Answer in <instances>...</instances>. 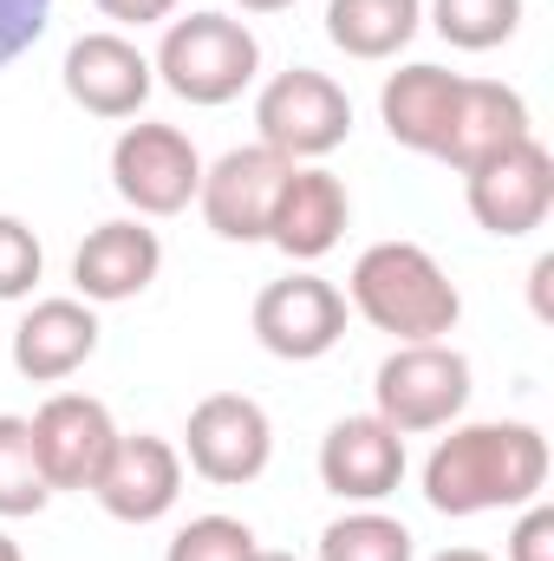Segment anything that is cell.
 <instances>
[{"label":"cell","mask_w":554,"mask_h":561,"mask_svg":"<svg viewBox=\"0 0 554 561\" xmlns=\"http://www.w3.org/2000/svg\"><path fill=\"white\" fill-rule=\"evenodd\" d=\"M39 268H46L39 236L20 216H0V300H26L39 287Z\"/></svg>","instance_id":"cell-25"},{"label":"cell","mask_w":554,"mask_h":561,"mask_svg":"<svg viewBox=\"0 0 554 561\" xmlns=\"http://www.w3.org/2000/svg\"><path fill=\"white\" fill-rule=\"evenodd\" d=\"M255 340L275 353V359H320L346 340V294L320 275H287L268 280L255 294Z\"/></svg>","instance_id":"cell-10"},{"label":"cell","mask_w":554,"mask_h":561,"mask_svg":"<svg viewBox=\"0 0 554 561\" xmlns=\"http://www.w3.org/2000/svg\"><path fill=\"white\" fill-rule=\"evenodd\" d=\"M157 268H163V242H157V229H143L138 216H125V222H99V229L79 242V255H72L79 300H92V307L138 300L143 287L157 280Z\"/></svg>","instance_id":"cell-17"},{"label":"cell","mask_w":554,"mask_h":561,"mask_svg":"<svg viewBox=\"0 0 554 561\" xmlns=\"http://www.w3.org/2000/svg\"><path fill=\"white\" fill-rule=\"evenodd\" d=\"M522 138H535V131H529V99H522L516 85H503V79H463L450 138H443L437 157L463 176V170L489 163L496 150H509V144H522Z\"/></svg>","instance_id":"cell-18"},{"label":"cell","mask_w":554,"mask_h":561,"mask_svg":"<svg viewBox=\"0 0 554 561\" xmlns=\"http://www.w3.org/2000/svg\"><path fill=\"white\" fill-rule=\"evenodd\" d=\"M157 72L125 33H79L66 46V99L92 118H138Z\"/></svg>","instance_id":"cell-14"},{"label":"cell","mask_w":554,"mask_h":561,"mask_svg":"<svg viewBox=\"0 0 554 561\" xmlns=\"http://www.w3.org/2000/svg\"><path fill=\"white\" fill-rule=\"evenodd\" d=\"M430 561H489L483 549H443V556H430Z\"/></svg>","instance_id":"cell-31"},{"label":"cell","mask_w":554,"mask_h":561,"mask_svg":"<svg viewBox=\"0 0 554 561\" xmlns=\"http://www.w3.org/2000/svg\"><path fill=\"white\" fill-rule=\"evenodd\" d=\"M372 399H379V419L399 437L443 431L470 405V359L443 340H405V346L385 353V366L372 379Z\"/></svg>","instance_id":"cell-4"},{"label":"cell","mask_w":554,"mask_h":561,"mask_svg":"<svg viewBox=\"0 0 554 561\" xmlns=\"http://www.w3.org/2000/svg\"><path fill=\"white\" fill-rule=\"evenodd\" d=\"M53 20V0H0V66H13L26 46H39Z\"/></svg>","instance_id":"cell-26"},{"label":"cell","mask_w":554,"mask_h":561,"mask_svg":"<svg viewBox=\"0 0 554 561\" xmlns=\"http://www.w3.org/2000/svg\"><path fill=\"white\" fill-rule=\"evenodd\" d=\"M549 280H554V255L535 262V313H549Z\"/></svg>","instance_id":"cell-29"},{"label":"cell","mask_w":554,"mask_h":561,"mask_svg":"<svg viewBox=\"0 0 554 561\" xmlns=\"http://www.w3.org/2000/svg\"><path fill=\"white\" fill-rule=\"evenodd\" d=\"M92 496L105 503L112 523H157V516H170L176 496H183V450L170 437H150V431L118 437V450L99 470Z\"/></svg>","instance_id":"cell-13"},{"label":"cell","mask_w":554,"mask_h":561,"mask_svg":"<svg viewBox=\"0 0 554 561\" xmlns=\"http://www.w3.org/2000/svg\"><path fill=\"white\" fill-rule=\"evenodd\" d=\"M320 483L339 503H385L405 483V437L379 419V412L339 419L320 437Z\"/></svg>","instance_id":"cell-12"},{"label":"cell","mask_w":554,"mask_h":561,"mask_svg":"<svg viewBox=\"0 0 554 561\" xmlns=\"http://www.w3.org/2000/svg\"><path fill=\"white\" fill-rule=\"evenodd\" d=\"M457 92H463V72H443V66L392 72L379 92V118H385L392 144H405L417 157H437L450 138V118H457Z\"/></svg>","instance_id":"cell-19"},{"label":"cell","mask_w":554,"mask_h":561,"mask_svg":"<svg viewBox=\"0 0 554 561\" xmlns=\"http://www.w3.org/2000/svg\"><path fill=\"white\" fill-rule=\"evenodd\" d=\"M242 13H280V7H293V0H235Z\"/></svg>","instance_id":"cell-30"},{"label":"cell","mask_w":554,"mask_h":561,"mask_svg":"<svg viewBox=\"0 0 554 561\" xmlns=\"http://www.w3.org/2000/svg\"><path fill=\"white\" fill-rule=\"evenodd\" d=\"M509 561H554V510L542 496L522 503V523L509 529Z\"/></svg>","instance_id":"cell-27"},{"label":"cell","mask_w":554,"mask_h":561,"mask_svg":"<svg viewBox=\"0 0 554 561\" xmlns=\"http://www.w3.org/2000/svg\"><path fill=\"white\" fill-rule=\"evenodd\" d=\"M430 26L457 53H489V46H509L516 39L522 0H430Z\"/></svg>","instance_id":"cell-23"},{"label":"cell","mask_w":554,"mask_h":561,"mask_svg":"<svg viewBox=\"0 0 554 561\" xmlns=\"http://www.w3.org/2000/svg\"><path fill=\"white\" fill-rule=\"evenodd\" d=\"M549 490V437L535 424H457L424 457V503L437 516L522 510Z\"/></svg>","instance_id":"cell-1"},{"label":"cell","mask_w":554,"mask_h":561,"mask_svg":"<svg viewBox=\"0 0 554 561\" xmlns=\"http://www.w3.org/2000/svg\"><path fill=\"white\" fill-rule=\"evenodd\" d=\"M0 561H26V556H20V542H13V536H0Z\"/></svg>","instance_id":"cell-32"},{"label":"cell","mask_w":554,"mask_h":561,"mask_svg":"<svg viewBox=\"0 0 554 561\" xmlns=\"http://www.w3.org/2000/svg\"><path fill=\"white\" fill-rule=\"evenodd\" d=\"M105 20H118V26H157V20H170L183 0H92Z\"/></svg>","instance_id":"cell-28"},{"label":"cell","mask_w":554,"mask_h":561,"mask_svg":"<svg viewBox=\"0 0 554 561\" xmlns=\"http://www.w3.org/2000/svg\"><path fill=\"white\" fill-rule=\"evenodd\" d=\"M346 300H353L359 320H372V327L392 333L399 346H405V340H443V333L463 320L457 280L443 275L437 255L417 249V242H372V249L353 262Z\"/></svg>","instance_id":"cell-2"},{"label":"cell","mask_w":554,"mask_h":561,"mask_svg":"<svg viewBox=\"0 0 554 561\" xmlns=\"http://www.w3.org/2000/svg\"><path fill=\"white\" fill-rule=\"evenodd\" d=\"M249 561H293V556H280V549H255Z\"/></svg>","instance_id":"cell-33"},{"label":"cell","mask_w":554,"mask_h":561,"mask_svg":"<svg viewBox=\"0 0 554 561\" xmlns=\"http://www.w3.org/2000/svg\"><path fill=\"white\" fill-rule=\"evenodd\" d=\"M92 353H99V313H92V300H79V294L33 300L26 320L13 327V373L33 379V386L72 379Z\"/></svg>","instance_id":"cell-16"},{"label":"cell","mask_w":554,"mask_h":561,"mask_svg":"<svg viewBox=\"0 0 554 561\" xmlns=\"http://www.w3.org/2000/svg\"><path fill=\"white\" fill-rule=\"evenodd\" d=\"M255 549L262 542H255L249 523H235V516H196V523H183L170 536V556L163 561H249Z\"/></svg>","instance_id":"cell-24"},{"label":"cell","mask_w":554,"mask_h":561,"mask_svg":"<svg viewBox=\"0 0 554 561\" xmlns=\"http://www.w3.org/2000/svg\"><path fill=\"white\" fill-rule=\"evenodd\" d=\"M346 222H353L346 183L333 170H320V163H293L275 196V216H268V242L287 262H320V255L339 249Z\"/></svg>","instance_id":"cell-15"},{"label":"cell","mask_w":554,"mask_h":561,"mask_svg":"<svg viewBox=\"0 0 554 561\" xmlns=\"http://www.w3.org/2000/svg\"><path fill=\"white\" fill-rule=\"evenodd\" d=\"M183 457L203 483H255L275 457V424L268 412L249 399V392H209L196 412H189V431H183Z\"/></svg>","instance_id":"cell-7"},{"label":"cell","mask_w":554,"mask_h":561,"mask_svg":"<svg viewBox=\"0 0 554 561\" xmlns=\"http://www.w3.org/2000/svg\"><path fill=\"white\" fill-rule=\"evenodd\" d=\"M412 529L399 523V516H385V510H353V516H339V523H326V536H320V561H412Z\"/></svg>","instance_id":"cell-21"},{"label":"cell","mask_w":554,"mask_h":561,"mask_svg":"<svg viewBox=\"0 0 554 561\" xmlns=\"http://www.w3.org/2000/svg\"><path fill=\"white\" fill-rule=\"evenodd\" d=\"M287 157H275L268 144H242V150H222L216 163H203V190H196V209L203 222L222 236V242H268V216H275V196L287 183Z\"/></svg>","instance_id":"cell-9"},{"label":"cell","mask_w":554,"mask_h":561,"mask_svg":"<svg viewBox=\"0 0 554 561\" xmlns=\"http://www.w3.org/2000/svg\"><path fill=\"white\" fill-rule=\"evenodd\" d=\"M112 190L138 216H176L203 190V157L176 125H125L112 144Z\"/></svg>","instance_id":"cell-8"},{"label":"cell","mask_w":554,"mask_h":561,"mask_svg":"<svg viewBox=\"0 0 554 561\" xmlns=\"http://www.w3.org/2000/svg\"><path fill=\"white\" fill-rule=\"evenodd\" d=\"M255 131L262 144L287 157V163H320L333 157L339 144L353 138V99L346 85H333L326 72L313 66H293V72H275L255 99Z\"/></svg>","instance_id":"cell-5"},{"label":"cell","mask_w":554,"mask_h":561,"mask_svg":"<svg viewBox=\"0 0 554 561\" xmlns=\"http://www.w3.org/2000/svg\"><path fill=\"white\" fill-rule=\"evenodd\" d=\"M463 203H470V216H476L489 236H503V242L542 229L549 209H554V157H549V144L522 138V144H509V150H496L489 163L463 170Z\"/></svg>","instance_id":"cell-6"},{"label":"cell","mask_w":554,"mask_h":561,"mask_svg":"<svg viewBox=\"0 0 554 561\" xmlns=\"http://www.w3.org/2000/svg\"><path fill=\"white\" fill-rule=\"evenodd\" d=\"M150 72L183 99V105H229L255 85L262 72V46L242 20L229 13H183L163 26V46L150 59Z\"/></svg>","instance_id":"cell-3"},{"label":"cell","mask_w":554,"mask_h":561,"mask_svg":"<svg viewBox=\"0 0 554 561\" xmlns=\"http://www.w3.org/2000/svg\"><path fill=\"white\" fill-rule=\"evenodd\" d=\"M424 20V0H326V39L346 59H392L405 53Z\"/></svg>","instance_id":"cell-20"},{"label":"cell","mask_w":554,"mask_h":561,"mask_svg":"<svg viewBox=\"0 0 554 561\" xmlns=\"http://www.w3.org/2000/svg\"><path fill=\"white\" fill-rule=\"evenodd\" d=\"M46 496H53V483L33 450V424L0 412V516H39Z\"/></svg>","instance_id":"cell-22"},{"label":"cell","mask_w":554,"mask_h":561,"mask_svg":"<svg viewBox=\"0 0 554 561\" xmlns=\"http://www.w3.org/2000/svg\"><path fill=\"white\" fill-rule=\"evenodd\" d=\"M26 424H33V450H39L53 490H92L99 470L112 463L118 437H125L112 424V412L99 399H85V392H53Z\"/></svg>","instance_id":"cell-11"}]
</instances>
